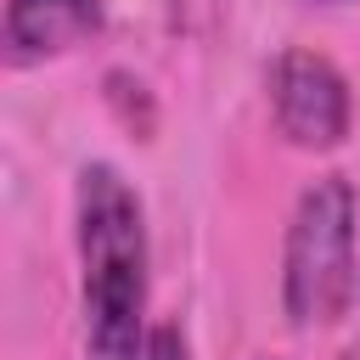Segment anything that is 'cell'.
I'll return each mask as SVG.
<instances>
[{"label": "cell", "instance_id": "obj_1", "mask_svg": "<svg viewBox=\"0 0 360 360\" xmlns=\"http://www.w3.org/2000/svg\"><path fill=\"white\" fill-rule=\"evenodd\" d=\"M73 253H79V315L84 360L146 354V208L112 163H84L73 180Z\"/></svg>", "mask_w": 360, "mask_h": 360}, {"label": "cell", "instance_id": "obj_6", "mask_svg": "<svg viewBox=\"0 0 360 360\" xmlns=\"http://www.w3.org/2000/svg\"><path fill=\"white\" fill-rule=\"evenodd\" d=\"M338 360H360V343H354V349H343V354H338Z\"/></svg>", "mask_w": 360, "mask_h": 360}, {"label": "cell", "instance_id": "obj_2", "mask_svg": "<svg viewBox=\"0 0 360 360\" xmlns=\"http://www.w3.org/2000/svg\"><path fill=\"white\" fill-rule=\"evenodd\" d=\"M360 298V191L349 174H315L281 236V315L298 332L349 321Z\"/></svg>", "mask_w": 360, "mask_h": 360}, {"label": "cell", "instance_id": "obj_7", "mask_svg": "<svg viewBox=\"0 0 360 360\" xmlns=\"http://www.w3.org/2000/svg\"><path fill=\"white\" fill-rule=\"evenodd\" d=\"M304 6H349V0H304Z\"/></svg>", "mask_w": 360, "mask_h": 360}, {"label": "cell", "instance_id": "obj_3", "mask_svg": "<svg viewBox=\"0 0 360 360\" xmlns=\"http://www.w3.org/2000/svg\"><path fill=\"white\" fill-rule=\"evenodd\" d=\"M270 118L276 135L298 152H338L354 129V96L343 68L326 51L287 45L270 62Z\"/></svg>", "mask_w": 360, "mask_h": 360}, {"label": "cell", "instance_id": "obj_5", "mask_svg": "<svg viewBox=\"0 0 360 360\" xmlns=\"http://www.w3.org/2000/svg\"><path fill=\"white\" fill-rule=\"evenodd\" d=\"M141 360H191V343H186V332H180L174 321H158Z\"/></svg>", "mask_w": 360, "mask_h": 360}, {"label": "cell", "instance_id": "obj_4", "mask_svg": "<svg viewBox=\"0 0 360 360\" xmlns=\"http://www.w3.org/2000/svg\"><path fill=\"white\" fill-rule=\"evenodd\" d=\"M101 0H6V62L34 68L101 34Z\"/></svg>", "mask_w": 360, "mask_h": 360}]
</instances>
